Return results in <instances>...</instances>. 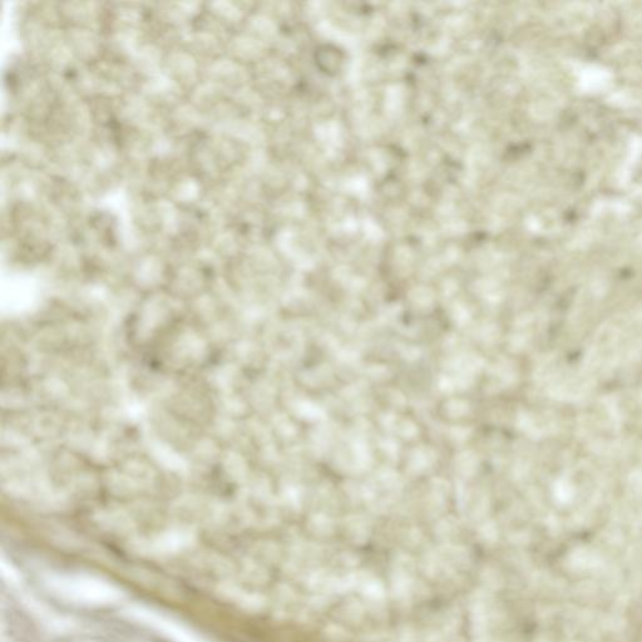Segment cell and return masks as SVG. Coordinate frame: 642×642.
<instances>
[{
    "label": "cell",
    "mask_w": 642,
    "mask_h": 642,
    "mask_svg": "<svg viewBox=\"0 0 642 642\" xmlns=\"http://www.w3.org/2000/svg\"><path fill=\"white\" fill-rule=\"evenodd\" d=\"M344 63V53L332 44H325L315 52V64L321 72L335 76L340 72Z\"/></svg>",
    "instance_id": "6da1fadb"
}]
</instances>
